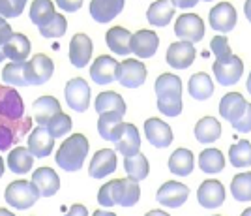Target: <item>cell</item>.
<instances>
[{
	"mask_svg": "<svg viewBox=\"0 0 251 216\" xmlns=\"http://www.w3.org/2000/svg\"><path fill=\"white\" fill-rule=\"evenodd\" d=\"M54 149V137L45 126H38L28 134V151L36 158H45L49 156Z\"/></svg>",
	"mask_w": 251,
	"mask_h": 216,
	"instance_id": "cell-22",
	"label": "cell"
},
{
	"mask_svg": "<svg viewBox=\"0 0 251 216\" xmlns=\"http://www.w3.org/2000/svg\"><path fill=\"white\" fill-rule=\"evenodd\" d=\"M32 113H34V119L40 126H47L52 117L62 113V107H60V102L56 98L40 96L36 102L32 103Z\"/></svg>",
	"mask_w": 251,
	"mask_h": 216,
	"instance_id": "cell-24",
	"label": "cell"
},
{
	"mask_svg": "<svg viewBox=\"0 0 251 216\" xmlns=\"http://www.w3.org/2000/svg\"><path fill=\"white\" fill-rule=\"evenodd\" d=\"M157 109L165 117H178L182 113V96H161V98H157Z\"/></svg>",
	"mask_w": 251,
	"mask_h": 216,
	"instance_id": "cell-43",
	"label": "cell"
},
{
	"mask_svg": "<svg viewBox=\"0 0 251 216\" xmlns=\"http://www.w3.org/2000/svg\"><path fill=\"white\" fill-rule=\"evenodd\" d=\"M54 2L62 11H70V13H75L83 8V0H54Z\"/></svg>",
	"mask_w": 251,
	"mask_h": 216,
	"instance_id": "cell-48",
	"label": "cell"
},
{
	"mask_svg": "<svg viewBox=\"0 0 251 216\" xmlns=\"http://www.w3.org/2000/svg\"><path fill=\"white\" fill-rule=\"evenodd\" d=\"M175 34L178 36V40L197 43L204 38V21L197 13H182L175 23Z\"/></svg>",
	"mask_w": 251,
	"mask_h": 216,
	"instance_id": "cell-7",
	"label": "cell"
},
{
	"mask_svg": "<svg viewBox=\"0 0 251 216\" xmlns=\"http://www.w3.org/2000/svg\"><path fill=\"white\" fill-rule=\"evenodd\" d=\"M175 4V8H180V10H189V8H195L201 0H171Z\"/></svg>",
	"mask_w": 251,
	"mask_h": 216,
	"instance_id": "cell-51",
	"label": "cell"
},
{
	"mask_svg": "<svg viewBox=\"0 0 251 216\" xmlns=\"http://www.w3.org/2000/svg\"><path fill=\"white\" fill-rule=\"evenodd\" d=\"M115 147L124 158L126 156H135L137 153H141V135H139L135 124L126 123L124 132L115 141Z\"/></svg>",
	"mask_w": 251,
	"mask_h": 216,
	"instance_id": "cell-26",
	"label": "cell"
},
{
	"mask_svg": "<svg viewBox=\"0 0 251 216\" xmlns=\"http://www.w3.org/2000/svg\"><path fill=\"white\" fill-rule=\"evenodd\" d=\"M244 13H246L248 21L251 23V0H246V4H244Z\"/></svg>",
	"mask_w": 251,
	"mask_h": 216,
	"instance_id": "cell-52",
	"label": "cell"
},
{
	"mask_svg": "<svg viewBox=\"0 0 251 216\" xmlns=\"http://www.w3.org/2000/svg\"><path fill=\"white\" fill-rule=\"evenodd\" d=\"M116 171V153L113 149H101L98 151L88 165V175L92 179H103L113 175Z\"/></svg>",
	"mask_w": 251,
	"mask_h": 216,
	"instance_id": "cell-19",
	"label": "cell"
},
{
	"mask_svg": "<svg viewBox=\"0 0 251 216\" xmlns=\"http://www.w3.org/2000/svg\"><path fill=\"white\" fill-rule=\"evenodd\" d=\"M54 15H56V11H54V4L51 0H34L30 4V21L36 27L49 23Z\"/></svg>",
	"mask_w": 251,
	"mask_h": 216,
	"instance_id": "cell-38",
	"label": "cell"
},
{
	"mask_svg": "<svg viewBox=\"0 0 251 216\" xmlns=\"http://www.w3.org/2000/svg\"><path fill=\"white\" fill-rule=\"evenodd\" d=\"M4 197H6V203L10 207L25 211V209H30L36 205V201L42 196L32 181H23L21 179V181H13L11 185H8Z\"/></svg>",
	"mask_w": 251,
	"mask_h": 216,
	"instance_id": "cell-3",
	"label": "cell"
},
{
	"mask_svg": "<svg viewBox=\"0 0 251 216\" xmlns=\"http://www.w3.org/2000/svg\"><path fill=\"white\" fill-rule=\"evenodd\" d=\"M156 94L157 98L161 96H182V81L175 73H161L156 79Z\"/></svg>",
	"mask_w": 251,
	"mask_h": 216,
	"instance_id": "cell-36",
	"label": "cell"
},
{
	"mask_svg": "<svg viewBox=\"0 0 251 216\" xmlns=\"http://www.w3.org/2000/svg\"><path fill=\"white\" fill-rule=\"evenodd\" d=\"M197 57L195 43L188 40H180L171 43L167 49V64L175 70H188Z\"/></svg>",
	"mask_w": 251,
	"mask_h": 216,
	"instance_id": "cell-8",
	"label": "cell"
},
{
	"mask_svg": "<svg viewBox=\"0 0 251 216\" xmlns=\"http://www.w3.org/2000/svg\"><path fill=\"white\" fill-rule=\"evenodd\" d=\"M124 169L127 177H131L135 181H145L150 173V164H148V158L143 153H137L135 156H126Z\"/></svg>",
	"mask_w": 251,
	"mask_h": 216,
	"instance_id": "cell-35",
	"label": "cell"
},
{
	"mask_svg": "<svg viewBox=\"0 0 251 216\" xmlns=\"http://www.w3.org/2000/svg\"><path fill=\"white\" fill-rule=\"evenodd\" d=\"M90 87L88 83L84 81L83 77H75L66 83V89H64V98L68 105L77 111V113H84L90 105Z\"/></svg>",
	"mask_w": 251,
	"mask_h": 216,
	"instance_id": "cell-6",
	"label": "cell"
},
{
	"mask_svg": "<svg viewBox=\"0 0 251 216\" xmlns=\"http://www.w3.org/2000/svg\"><path fill=\"white\" fill-rule=\"evenodd\" d=\"M195 137L202 145H208L218 141L221 137V124L214 117H202L199 123L195 124Z\"/></svg>",
	"mask_w": 251,
	"mask_h": 216,
	"instance_id": "cell-32",
	"label": "cell"
},
{
	"mask_svg": "<svg viewBox=\"0 0 251 216\" xmlns=\"http://www.w3.org/2000/svg\"><path fill=\"white\" fill-rule=\"evenodd\" d=\"M145 135H147L148 143L156 149H167L173 143V130L167 123H163L161 119H148L145 123Z\"/></svg>",
	"mask_w": 251,
	"mask_h": 216,
	"instance_id": "cell-13",
	"label": "cell"
},
{
	"mask_svg": "<svg viewBox=\"0 0 251 216\" xmlns=\"http://www.w3.org/2000/svg\"><path fill=\"white\" fill-rule=\"evenodd\" d=\"M4 169H6V165H4V160L0 158V177H4Z\"/></svg>",
	"mask_w": 251,
	"mask_h": 216,
	"instance_id": "cell-56",
	"label": "cell"
},
{
	"mask_svg": "<svg viewBox=\"0 0 251 216\" xmlns=\"http://www.w3.org/2000/svg\"><path fill=\"white\" fill-rule=\"evenodd\" d=\"M232 128H234L236 132H242V134H248V132H251V103H248L246 113L242 115L236 123H232Z\"/></svg>",
	"mask_w": 251,
	"mask_h": 216,
	"instance_id": "cell-47",
	"label": "cell"
},
{
	"mask_svg": "<svg viewBox=\"0 0 251 216\" xmlns=\"http://www.w3.org/2000/svg\"><path fill=\"white\" fill-rule=\"evenodd\" d=\"M15 32L11 31V27L6 23L4 17H0V47H4L8 41L11 40V36H13Z\"/></svg>",
	"mask_w": 251,
	"mask_h": 216,
	"instance_id": "cell-49",
	"label": "cell"
},
{
	"mask_svg": "<svg viewBox=\"0 0 251 216\" xmlns=\"http://www.w3.org/2000/svg\"><path fill=\"white\" fill-rule=\"evenodd\" d=\"M51 135L54 139H58V137H64L66 134H70L72 132V117L66 113H58L56 117H52L49 124L45 126Z\"/></svg>",
	"mask_w": 251,
	"mask_h": 216,
	"instance_id": "cell-42",
	"label": "cell"
},
{
	"mask_svg": "<svg viewBox=\"0 0 251 216\" xmlns=\"http://www.w3.org/2000/svg\"><path fill=\"white\" fill-rule=\"evenodd\" d=\"M212 72L216 75V79L223 87H232L240 81L242 73H244V62L240 57L232 55L229 61H216L212 66Z\"/></svg>",
	"mask_w": 251,
	"mask_h": 216,
	"instance_id": "cell-9",
	"label": "cell"
},
{
	"mask_svg": "<svg viewBox=\"0 0 251 216\" xmlns=\"http://www.w3.org/2000/svg\"><path fill=\"white\" fill-rule=\"evenodd\" d=\"M64 216H88V209L84 205H81V203H75V205L70 207V211Z\"/></svg>",
	"mask_w": 251,
	"mask_h": 216,
	"instance_id": "cell-50",
	"label": "cell"
},
{
	"mask_svg": "<svg viewBox=\"0 0 251 216\" xmlns=\"http://www.w3.org/2000/svg\"><path fill=\"white\" fill-rule=\"evenodd\" d=\"M113 199L115 205L133 207L141 199V188L139 181L126 177V179H113Z\"/></svg>",
	"mask_w": 251,
	"mask_h": 216,
	"instance_id": "cell-10",
	"label": "cell"
},
{
	"mask_svg": "<svg viewBox=\"0 0 251 216\" xmlns=\"http://www.w3.org/2000/svg\"><path fill=\"white\" fill-rule=\"evenodd\" d=\"M116 81L126 89H137L143 87L147 81V66L135 59H126L118 64Z\"/></svg>",
	"mask_w": 251,
	"mask_h": 216,
	"instance_id": "cell-5",
	"label": "cell"
},
{
	"mask_svg": "<svg viewBox=\"0 0 251 216\" xmlns=\"http://www.w3.org/2000/svg\"><path fill=\"white\" fill-rule=\"evenodd\" d=\"M96 111L101 115V113H109V111H118V113L126 115V102L124 98L120 96L115 91H105V93L98 94L94 102Z\"/></svg>",
	"mask_w": 251,
	"mask_h": 216,
	"instance_id": "cell-33",
	"label": "cell"
},
{
	"mask_svg": "<svg viewBox=\"0 0 251 216\" xmlns=\"http://www.w3.org/2000/svg\"><path fill=\"white\" fill-rule=\"evenodd\" d=\"M159 47V36L154 31H137L131 38V53L141 59H150L154 57Z\"/></svg>",
	"mask_w": 251,
	"mask_h": 216,
	"instance_id": "cell-17",
	"label": "cell"
},
{
	"mask_svg": "<svg viewBox=\"0 0 251 216\" xmlns=\"http://www.w3.org/2000/svg\"><path fill=\"white\" fill-rule=\"evenodd\" d=\"M246 87H248V93L251 94V72H250V75H248V83H246Z\"/></svg>",
	"mask_w": 251,
	"mask_h": 216,
	"instance_id": "cell-57",
	"label": "cell"
},
{
	"mask_svg": "<svg viewBox=\"0 0 251 216\" xmlns=\"http://www.w3.org/2000/svg\"><path fill=\"white\" fill-rule=\"evenodd\" d=\"M88 139L83 134H74L70 135L60 147H58V153L54 156L56 164L64 171H79L83 167L86 154H88Z\"/></svg>",
	"mask_w": 251,
	"mask_h": 216,
	"instance_id": "cell-2",
	"label": "cell"
},
{
	"mask_svg": "<svg viewBox=\"0 0 251 216\" xmlns=\"http://www.w3.org/2000/svg\"><path fill=\"white\" fill-rule=\"evenodd\" d=\"M169 169L173 175L188 177L195 169V156L188 149H176L169 158Z\"/></svg>",
	"mask_w": 251,
	"mask_h": 216,
	"instance_id": "cell-29",
	"label": "cell"
},
{
	"mask_svg": "<svg viewBox=\"0 0 251 216\" xmlns=\"http://www.w3.org/2000/svg\"><path fill=\"white\" fill-rule=\"evenodd\" d=\"M210 51L214 53L216 61H229L230 57H232L229 40L225 36H214L212 41H210Z\"/></svg>",
	"mask_w": 251,
	"mask_h": 216,
	"instance_id": "cell-44",
	"label": "cell"
},
{
	"mask_svg": "<svg viewBox=\"0 0 251 216\" xmlns=\"http://www.w3.org/2000/svg\"><path fill=\"white\" fill-rule=\"evenodd\" d=\"M230 192H232V197L240 203L251 201V171L238 173L234 177L230 183Z\"/></svg>",
	"mask_w": 251,
	"mask_h": 216,
	"instance_id": "cell-39",
	"label": "cell"
},
{
	"mask_svg": "<svg viewBox=\"0 0 251 216\" xmlns=\"http://www.w3.org/2000/svg\"><path fill=\"white\" fill-rule=\"evenodd\" d=\"M32 183L42 197H52L60 190V179L51 167H40L32 173Z\"/></svg>",
	"mask_w": 251,
	"mask_h": 216,
	"instance_id": "cell-21",
	"label": "cell"
},
{
	"mask_svg": "<svg viewBox=\"0 0 251 216\" xmlns=\"http://www.w3.org/2000/svg\"><path fill=\"white\" fill-rule=\"evenodd\" d=\"M214 91H216V87H214V81H212V77H210L208 73L199 72V73H193L189 77L188 93L193 100L204 102V100H208L210 96L214 94Z\"/></svg>",
	"mask_w": 251,
	"mask_h": 216,
	"instance_id": "cell-27",
	"label": "cell"
},
{
	"mask_svg": "<svg viewBox=\"0 0 251 216\" xmlns=\"http://www.w3.org/2000/svg\"><path fill=\"white\" fill-rule=\"evenodd\" d=\"M240 216H251V207H250V209H246V211H244Z\"/></svg>",
	"mask_w": 251,
	"mask_h": 216,
	"instance_id": "cell-58",
	"label": "cell"
},
{
	"mask_svg": "<svg viewBox=\"0 0 251 216\" xmlns=\"http://www.w3.org/2000/svg\"><path fill=\"white\" fill-rule=\"evenodd\" d=\"M122 119H124V115L118 113V111H109V113L100 115V119H98V132H100V135L103 137L105 141L115 143L116 139L122 135L126 126Z\"/></svg>",
	"mask_w": 251,
	"mask_h": 216,
	"instance_id": "cell-16",
	"label": "cell"
},
{
	"mask_svg": "<svg viewBox=\"0 0 251 216\" xmlns=\"http://www.w3.org/2000/svg\"><path fill=\"white\" fill-rule=\"evenodd\" d=\"M52 72H54V62L51 61V57L43 53H38L30 61H26L25 75L30 87H40L43 83H47L52 77Z\"/></svg>",
	"mask_w": 251,
	"mask_h": 216,
	"instance_id": "cell-4",
	"label": "cell"
},
{
	"mask_svg": "<svg viewBox=\"0 0 251 216\" xmlns=\"http://www.w3.org/2000/svg\"><path fill=\"white\" fill-rule=\"evenodd\" d=\"M189 197V188L182 183H176V181H167L159 186L156 194V199L159 205L163 207H171V209H178L182 207Z\"/></svg>",
	"mask_w": 251,
	"mask_h": 216,
	"instance_id": "cell-11",
	"label": "cell"
},
{
	"mask_svg": "<svg viewBox=\"0 0 251 216\" xmlns=\"http://www.w3.org/2000/svg\"><path fill=\"white\" fill-rule=\"evenodd\" d=\"M175 17V4L171 0H156L147 10V19L152 27H167Z\"/></svg>",
	"mask_w": 251,
	"mask_h": 216,
	"instance_id": "cell-28",
	"label": "cell"
},
{
	"mask_svg": "<svg viewBox=\"0 0 251 216\" xmlns=\"http://www.w3.org/2000/svg\"><path fill=\"white\" fill-rule=\"evenodd\" d=\"M248 103L250 102H246V98H244L240 93L225 94L220 102V115L225 121H229L230 124L236 123L242 115L246 113Z\"/></svg>",
	"mask_w": 251,
	"mask_h": 216,
	"instance_id": "cell-23",
	"label": "cell"
},
{
	"mask_svg": "<svg viewBox=\"0 0 251 216\" xmlns=\"http://www.w3.org/2000/svg\"><path fill=\"white\" fill-rule=\"evenodd\" d=\"M0 216H15L11 211H8V209H0Z\"/></svg>",
	"mask_w": 251,
	"mask_h": 216,
	"instance_id": "cell-55",
	"label": "cell"
},
{
	"mask_svg": "<svg viewBox=\"0 0 251 216\" xmlns=\"http://www.w3.org/2000/svg\"><path fill=\"white\" fill-rule=\"evenodd\" d=\"M145 216H169V215H167V213H163V211H157V209H156V211H150V213H147Z\"/></svg>",
	"mask_w": 251,
	"mask_h": 216,
	"instance_id": "cell-54",
	"label": "cell"
},
{
	"mask_svg": "<svg viewBox=\"0 0 251 216\" xmlns=\"http://www.w3.org/2000/svg\"><path fill=\"white\" fill-rule=\"evenodd\" d=\"M199 167L208 173V175H216V173H221L225 169V156L221 151L210 147V149H204L199 154Z\"/></svg>",
	"mask_w": 251,
	"mask_h": 216,
	"instance_id": "cell-34",
	"label": "cell"
},
{
	"mask_svg": "<svg viewBox=\"0 0 251 216\" xmlns=\"http://www.w3.org/2000/svg\"><path fill=\"white\" fill-rule=\"evenodd\" d=\"M36 156L28 151V147H13L10 154H8V167L15 175H26L34 165Z\"/></svg>",
	"mask_w": 251,
	"mask_h": 216,
	"instance_id": "cell-31",
	"label": "cell"
},
{
	"mask_svg": "<svg viewBox=\"0 0 251 216\" xmlns=\"http://www.w3.org/2000/svg\"><path fill=\"white\" fill-rule=\"evenodd\" d=\"M236 21H238V15L230 2H220L210 10L208 23L214 31L227 34L236 27Z\"/></svg>",
	"mask_w": 251,
	"mask_h": 216,
	"instance_id": "cell-12",
	"label": "cell"
},
{
	"mask_svg": "<svg viewBox=\"0 0 251 216\" xmlns=\"http://www.w3.org/2000/svg\"><path fill=\"white\" fill-rule=\"evenodd\" d=\"M26 61L25 62H10L4 70H2V81L10 87H30L26 81Z\"/></svg>",
	"mask_w": 251,
	"mask_h": 216,
	"instance_id": "cell-37",
	"label": "cell"
},
{
	"mask_svg": "<svg viewBox=\"0 0 251 216\" xmlns=\"http://www.w3.org/2000/svg\"><path fill=\"white\" fill-rule=\"evenodd\" d=\"M204 2H212V0H204Z\"/></svg>",
	"mask_w": 251,
	"mask_h": 216,
	"instance_id": "cell-60",
	"label": "cell"
},
{
	"mask_svg": "<svg viewBox=\"0 0 251 216\" xmlns=\"http://www.w3.org/2000/svg\"><path fill=\"white\" fill-rule=\"evenodd\" d=\"M197 201L204 209H218L225 201V186L216 179L204 181L197 190Z\"/></svg>",
	"mask_w": 251,
	"mask_h": 216,
	"instance_id": "cell-14",
	"label": "cell"
},
{
	"mask_svg": "<svg viewBox=\"0 0 251 216\" xmlns=\"http://www.w3.org/2000/svg\"><path fill=\"white\" fill-rule=\"evenodd\" d=\"M229 160L234 167H250L251 165V143L242 139L229 149Z\"/></svg>",
	"mask_w": 251,
	"mask_h": 216,
	"instance_id": "cell-40",
	"label": "cell"
},
{
	"mask_svg": "<svg viewBox=\"0 0 251 216\" xmlns=\"http://www.w3.org/2000/svg\"><path fill=\"white\" fill-rule=\"evenodd\" d=\"M131 38H133V34L126 31L124 27H113L105 34V43L115 55L126 57L131 53Z\"/></svg>",
	"mask_w": 251,
	"mask_h": 216,
	"instance_id": "cell-25",
	"label": "cell"
},
{
	"mask_svg": "<svg viewBox=\"0 0 251 216\" xmlns=\"http://www.w3.org/2000/svg\"><path fill=\"white\" fill-rule=\"evenodd\" d=\"M4 49V55L6 59H10L11 62H25L30 55V40L25 36V34H13L11 40L2 47Z\"/></svg>",
	"mask_w": 251,
	"mask_h": 216,
	"instance_id": "cell-30",
	"label": "cell"
},
{
	"mask_svg": "<svg viewBox=\"0 0 251 216\" xmlns=\"http://www.w3.org/2000/svg\"><path fill=\"white\" fill-rule=\"evenodd\" d=\"M38 31L42 34L43 38H62L66 31H68V21L64 17L62 13H56L49 23H45L42 27H38Z\"/></svg>",
	"mask_w": 251,
	"mask_h": 216,
	"instance_id": "cell-41",
	"label": "cell"
},
{
	"mask_svg": "<svg viewBox=\"0 0 251 216\" xmlns=\"http://www.w3.org/2000/svg\"><path fill=\"white\" fill-rule=\"evenodd\" d=\"M32 119L25 115V103L13 87L0 85V151H10L30 132Z\"/></svg>",
	"mask_w": 251,
	"mask_h": 216,
	"instance_id": "cell-1",
	"label": "cell"
},
{
	"mask_svg": "<svg viewBox=\"0 0 251 216\" xmlns=\"http://www.w3.org/2000/svg\"><path fill=\"white\" fill-rule=\"evenodd\" d=\"M98 203L101 207H115V199H113V181L105 183L100 192H98Z\"/></svg>",
	"mask_w": 251,
	"mask_h": 216,
	"instance_id": "cell-46",
	"label": "cell"
},
{
	"mask_svg": "<svg viewBox=\"0 0 251 216\" xmlns=\"http://www.w3.org/2000/svg\"><path fill=\"white\" fill-rule=\"evenodd\" d=\"M216 216H220V215H216Z\"/></svg>",
	"mask_w": 251,
	"mask_h": 216,
	"instance_id": "cell-61",
	"label": "cell"
},
{
	"mask_svg": "<svg viewBox=\"0 0 251 216\" xmlns=\"http://www.w3.org/2000/svg\"><path fill=\"white\" fill-rule=\"evenodd\" d=\"M26 6V0H0V17H19Z\"/></svg>",
	"mask_w": 251,
	"mask_h": 216,
	"instance_id": "cell-45",
	"label": "cell"
},
{
	"mask_svg": "<svg viewBox=\"0 0 251 216\" xmlns=\"http://www.w3.org/2000/svg\"><path fill=\"white\" fill-rule=\"evenodd\" d=\"M92 40L86 34H75L70 41V62L75 68H84L92 59Z\"/></svg>",
	"mask_w": 251,
	"mask_h": 216,
	"instance_id": "cell-20",
	"label": "cell"
},
{
	"mask_svg": "<svg viewBox=\"0 0 251 216\" xmlns=\"http://www.w3.org/2000/svg\"><path fill=\"white\" fill-rule=\"evenodd\" d=\"M92 216H116L115 213H111V211H103V209H98L94 211V215Z\"/></svg>",
	"mask_w": 251,
	"mask_h": 216,
	"instance_id": "cell-53",
	"label": "cell"
},
{
	"mask_svg": "<svg viewBox=\"0 0 251 216\" xmlns=\"http://www.w3.org/2000/svg\"><path fill=\"white\" fill-rule=\"evenodd\" d=\"M118 64L120 62L113 59V57H107L101 55L98 57L92 66H90V77L96 85H109L116 79V72H118Z\"/></svg>",
	"mask_w": 251,
	"mask_h": 216,
	"instance_id": "cell-15",
	"label": "cell"
},
{
	"mask_svg": "<svg viewBox=\"0 0 251 216\" xmlns=\"http://www.w3.org/2000/svg\"><path fill=\"white\" fill-rule=\"evenodd\" d=\"M126 6V0H92L90 2V15L96 23L105 25L118 17Z\"/></svg>",
	"mask_w": 251,
	"mask_h": 216,
	"instance_id": "cell-18",
	"label": "cell"
},
{
	"mask_svg": "<svg viewBox=\"0 0 251 216\" xmlns=\"http://www.w3.org/2000/svg\"><path fill=\"white\" fill-rule=\"evenodd\" d=\"M4 59H6V55H4V49H2V47H0V62L4 61Z\"/></svg>",
	"mask_w": 251,
	"mask_h": 216,
	"instance_id": "cell-59",
	"label": "cell"
}]
</instances>
